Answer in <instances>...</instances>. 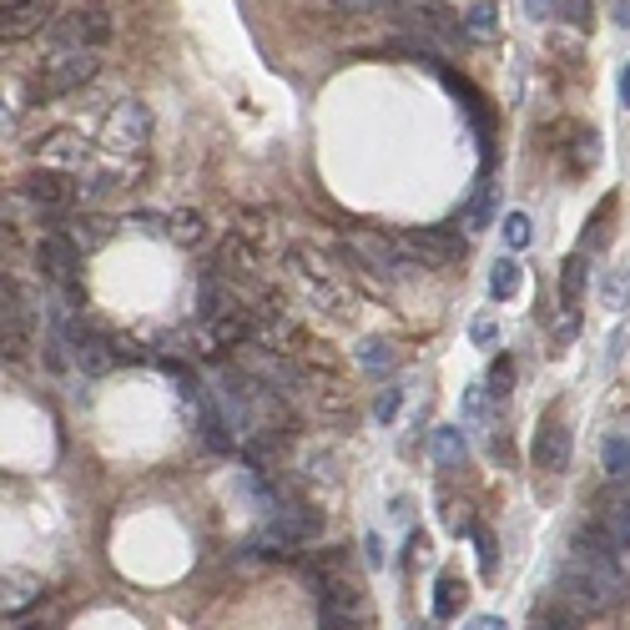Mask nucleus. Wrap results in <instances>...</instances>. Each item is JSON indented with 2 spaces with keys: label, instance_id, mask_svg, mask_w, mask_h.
Instances as JSON below:
<instances>
[{
  "label": "nucleus",
  "instance_id": "nucleus-26",
  "mask_svg": "<svg viewBox=\"0 0 630 630\" xmlns=\"http://www.w3.org/2000/svg\"><path fill=\"white\" fill-rule=\"evenodd\" d=\"M489 399H510V393H514V363H510V358H495V363H489Z\"/></svg>",
  "mask_w": 630,
  "mask_h": 630
},
{
  "label": "nucleus",
  "instance_id": "nucleus-21",
  "mask_svg": "<svg viewBox=\"0 0 630 630\" xmlns=\"http://www.w3.org/2000/svg\"><path fill=\"white\" fill-rule=\"evenodd\" d=\"M555 15H560V25H571L580 36L595 31V0H555Z\"/></svg>",
  "mask_w": 630,
  "mask_h": 630
},
{
  "label": "nucleus",
  "instance_id": "nucleus-2",
  "mask_svg": "<svg viewBox=\"0 0 630 630\" xmlns=\"http://www.w3.org/2000/svg\"><path fill=\"white\" fill-rule=\"evenodd\" d=\"M96 72H101L96 51H51V56L36 66V82L25 86V101L41 107V101L72 96V91H82V86H91Z\"/></svg>",
  "mask_w": 630,
  "mask_h": 630
},
{
  "label": "nucleus",
  "instance_id": "nucleus-28",
  "mask_svg": "<svg viewBox=\"0 0 630 630\" xmlns=\"http://www.w3.org/2000/svg\"><path fill=\"white\" fill-rule=\"evenodd\" d=\"M444 530H449V535H475L479 524H475V514H469V504L444 500Z\"/></svg>",
  "mask_w": 630,
  "mask_h": 630
},
{
  "label": "nucleus",
  "instance_id": "nucleus-34",
  "mask_svg": "<svg viewBox=\"0 0 630 630\" xmlns=\"http://www.w3.org/2000/svg\"><path fill=\"white\" fill-rule=\"evenodd\" d=\"M393 414H399V389H383V393H379V409H373V419H379V424H393Z\"/></svg>",
  "mask_w": 630,
  "mask_h": 630
},
{
  "label": "nucleus",
  "instance_id": "nucleus-18",
  "mask_svg": "<svg viewBox=\"0 0 630 630\" xmlns=\"http://www.w3.org/2000/svg\"><path fill=\"white\" fill-rule=\"evenodd\" d=\"M520 283H524V273L514 258H500L489 268V297H495V303H510V297L520 293Z\"/></svg>",
  "mask_w": 630,
  "mask_h": 630
},
{
  "label": "nucleus",
  "instance_id": "nucleus-42",
  "mask_svg": "<svg viewBox=\"0 0 630 630\" xmlns=\"http://www.w3.org/2000/svg\"><path fill=\"white\" fill-rule=\"evenodd\" d=\"M616 21L630 31V0H616Z\"/></svg>",
  "mask_w": 630,
  "mask_h": 630
},
{
  "label": "nucleus",
  "instance_id": "nucleus-27",
  "mask_svg": "<svg viewBox=\"0 0 630 630\" xmlns=\"http://www.w3.org/2000/svg\"><path fill=\"white\" fill-rule=\"evenodd\" d=\"M475 545H479V575H485V580H495V571H500V540H495L485 524H479Z\"/></svg>",
  "mask_w": 630,
  "mask_h": 630
},
{
  "label": "nucleus",
  "instance_id": "nucleus-17",
  "mask_svg": "<svg viewBox=\"0 0 630 630\" xmlns=\"http://www.w3.org/2000/svg\"><path fill=\"white\" fill-rule=\"evenodd\" d=\"M434 459H439V469H459V464L469 459V444H464V428L444 424L439 434H434Z\"/></svg>",
  "mask_w": 630,
  "mask_h": 630
},
{
  "label": "nucleus",
  "instance_id": "nucleus-13",
  "mask_svg": "<svg viewBox=\"0 0 630 630\" xmlns=\"http://www.w3.org/2000/svg\"><path fill=\"white\" fill-rule=\"evenodd\" d=\"M41 167H56V172H86L91 167V142L76 137V131H51L41 137Z\"/></svg>",
  "mask_w": 630,
  "mask_h": 630
},
{
  "label": "nucleus",
  "instance_id": "nucleus-32",
  "mask_svg": "<svg viewBox=\"0 0 630 630\" xmlns=\"http://www.w3.org/2000/svg\"><path fill=\"white\" fill-rule=\"evenodd\" d=\"M489 207H495V187L485 182V187L475 192V203H469V213H464V217H469V227H489Z\"/></svg>",
  "mask_w": 630,
  "mask_h": 630
},
{
  "label": "nucleus",
  "instance_id": "nucleus-22",
  "mask_svg": "<svg viewBox=\"0 0 630 630\" xmlns=\"http://www.w3.org/2000/svg\"><path fill=\"white\" fill-rule=\"evenodd\" d=\"M464 25H469V36H475V41H495V31H500V11H495V0H475L469 15H464Z\"/></svg>",
  "mask_w": 630,
  "mask_h": 630
},
{
  "label": "nucleus",
  "instance_id": "nucleus-33",
  "mask_svg": "<svg viewBox=\"0 0 630 630\" xmlns=\"http://www.w3.org/2000/svg\"><path fill=\"white\" fill-rule=\"evenodd\" d=\"M469 338H475L479 348H495V338H500V328H495V318H489V313H479V318L469 323Z\"/></svg>",
  "mask_w": 630,
  "mask_h": 630
},
{
  "label": "nucleus",
  "instance_id": "nucleus-20",
  "mask_svg": "<svg viewBox=\"0 0 630 630\" xmlns=\"http://www.w3.org/2000/svg\"><path fill=\"white\" fill-rule=\"evenodd\" d=\"M167 238L182 242V248H197V242L207 238V217H203V213H192V207H182V213H172Z\"/></svg>",
  "mask_w": 630,
  "mask_h": 630
},
{
  "label": "nucleus",
  "instance_id": "nucleus-25",
  "mask_svg": "<svg viewBox=\"0 0 630 630\" xmlns=\"http://www.w3.org/2000/svg\"><path fill=\"white\" fill-rule=\"evenodd\" d=\"M610 217H616V192H610V197H600V207H595L590 222H585V238H580L585 252H595L600 242H606V222H610Z\"/></svg>",
  "mask_w": 630,
  "mask_h": 630
},
{
  "label": "nucleus",
  "instance_id": "nucleus-31",
  "mask_svg": "<svg viewBox=\"0 0 630 630\" xmlns=\"http://www.w3.org/2000/svg\"><path fill=\"white\" fill-rule=\"evenodd\" d=\"M600 293H606V308H630V268H620V273H610Z\"/></svg>",
  "mask_w": 630,
  "mask_h": 630
},
{
  "label": "nucleus",
  "instance_id": "nucleus-10",
  "mask_svg": "<svg viewBox=\"0 0 630 630\" xmlns=\"http://www.w3.org/2000/svg\"><path fill=\"white\" fill-rule=\"evenodd\" d=\"M0 303H6V313H0V348H6V358H21L25 344H31V297H25L21 283L6 278Z\"/></svg>",
  "mask_w": 630,
  "mask_h": 630
},
{
  "label": "nucleus",
  "instance_id": "nucleus-7",
  "mask_svg": "<svg viewBox=\"0 0 630 630\" xmlns=\"http://www.w3.org/2000/svg\"><path fill=\"white\" fill-rule=\"evenodd\" d=\"M76 192H82V187L72 182V172H56V167H36V172H25V177H21V197L31 207H41L46 217L72 213Z\"/></svg>",
  "mask_w": 630,
  "mask_h": 630
},
{
  "label": "nucleus",
  "instance_id": "nucleus-41",
  "mask_svg": "<svg viewBox=\"0 0 630 630\" xmlns=\"http://www.w3.org/2000/svg\"><path fill=\"white\" fill-rule=\"evenodd\" d=\"M6 630H51V626H46V620H11Z\"/></svg>",
  "mask_w": 630,
  "mask_h": 630
},
{
  "label": "nucleus",
  "instance_id": "nucleus-8",
  "mask_svg": "<svg viewBox=\"0 0 630 630\" xmlns=\"http://www.w3.org/2000/svg\"><path fill=\"white\" fill-rule=\"evenodd\" d=\"M36 268H41V278H51V287H76V278H82V248L72 242V232H46L36 242Z\"/></svg>",
  "mask_w": 630,
  "mask_h": 630
},
{
  "label": "nucleus",
  "instance_id": "nucleus-35",
  "mask_svg": "<svg viewBox=\"0 0 630 630\" xmlns=\"http://www.w3.org/2000/svg\"><path fill=\"white\" fill-rule=\"evenodd\" d=\"M338 11H383V6H393V0H334Z\"/></svg>",
  "mask_w": 630,
  "mask_h": 630
},
{
  "label": "nucleus",
  "instance_id": "nucleus-11",
  "mask_svg": "<svg viewBox=\"0 0 630 630\" xmlns=\"http://www.w3.org/2000/svg\"><path fill=\"white\" fill-rule=\"evenodd\" d=\"M565 464H571V428H565L560 409H545V419L535 428V469L565 475Z\"/></svg>",
  "mask_w": 630,
  "mask_h": 630
},
{
  "label": "nucleus",
  "instance_id": "nucleus-1",
  "mask_svg": "<svg viewBox=\"0 0 630 630\" xmlns=\"http://www.w3.org/2000/svg\"><path fill=\"white\" fill-rule=\"evenodd\" d=\"M555 600L575 606L580 616H606L626 600V571L616 555H575L555 575Z\"/></svg>",
  "mask_w": 630,
  "mask_h": 630
},
{
  "label": "nucleus",
  "instance_id": "nucleus-5",
  "mask_svg": "<svg viewBox=\"0 0 630 630\" xmlns=\"http://www.w3.org/2000/svg\"><path fill=\"white\" fill-rule=\"evenodd\" d=\"M399 248H404L419 268H428V273H444V268H454V262L464 258V238L454 227H409L404 238H399Z\"/></svg>",
  "mask_w": 630,
  "mask_h": 630
},
{
  "label": "nucleus",
  "instance_id": "nucleus-4",
  "mask_svg": "<svg viewBox=\"0 0 630 630\" xmlns=\"http://www.w3.org/2000/svg\"><path fill=\"white\" fill-rule=\"evenodd\" d=\"M51 51H96L111 41V15L101 6H76L51 21Z\"/></svg>",
  "mask_w": 630,
  "mask_h": 630
},
{
  "label": "nucleus",
  "instance_id": "nucleus-19",
  "mask_svg": "<svg viewBox=\"0 0 630 630\" xmlns=\"http://www.w3.org/2000/svg\"><path fill=\"white\" fill-rule=\"evenodd\" d=\"M41 595L36 575H25V571H6V616H21L31 600Z\"/></svg>",
  "mask_w": 630,
  "mask_h": 630
},
{
  "label": "nucleus",
  "instance_id": "nucleus-39",
  "mask_svg": "<svg viewBox=\"0 0 630 630\" xmlns=\"http://www.w3.org/2000/svg\"><path fill=\"white\" fill-rule=\"evenodd\" d=\"M363 550H369V560H373V565H383V540H379V535H369V540H363Z\"/></svg>",
  "mask_w": 630,
  "mask_h": 630
},
{
  "label": "nucleus",
  "instance_id": "nucleus-6",
  "mask_svg": "<svg viewBox=\"0 0 630 630\" xmlns=\"http://www.w3.org/2000/svg\"><path fill=\"white\" fill-rule=\"evenodd\" d=\"M152 142V111L142 101H117L107 117V146L127 162V156H142Z\"/></svg>",
  "mask_w": 630,
  "mask_h": 630
},
{
  "label": "nucleus",
  "instance_id": "nucleus-9",
  "mask_svg": "<svg viewBox=\"0 0 630 630\" xmlns=\"http://www.w3.org/2000/svg\"><path fill=\"white\" fill-rule=\"evenodd\" d=\"M344 248H348V258H354L363 273L383 278V283H393V278H399V268H404V258H399L404 248H399V242H389V238H379V232H348Z\"/></svg>",
  "mask_w": 630,
  "mask_h": 630
},
{
  "label": "nucleus",
  "instance_id": "nucleus-15",
  "mask_svg": "<svg viewBox=\"0 0 630 630\" xmlns=\"http://www.w3.org/2000/svg\"><path fill=\"white\" fill-rule=\"evenodd\" d=\"M585 287H590V262H585V252H571L565 268H560V308H565V318H580Z\"/></svg>",
  "mask_w": 630,
  "mask_h": 630
},
{
  "label": "nucleus",
  "instance_id": "nucleus-37",
  "mask_svg": "<svg viewBox=\"0 0 630 630\" xmlns=\"http://www.w3.org/2000/svg\"><path fill=\"white\" fill-rule=\"evenodd\" d=\"M524 11L535 15V21H545V15H555V0H524Z\"/></svg>",
  "mask_w": 630,
  "mask_h": 630
},
{
  "label": "nucleus",
  "instance_id": "nucleus-36",
  "mask_svg": "<svg viewBox=\"0 0 630 630\" xmlns=\"http://www.w3.org/2000/svg\"><path fill=\"white\" fill-rule=\"evenodd\" d=\"M464 414L475 419V424H479V419H485V399H479V389H469V393H464Z\"/></svg>",
  "mask_w": 630,
  "mask_h": 630
},
{
  "label": "nucleus",
  "instance_id": "nucleus-3",
  "mask_svg": "<svg viewBox=\"0 0 630 630\" xmlns=\"http://www.w3.org/2000/svg\"><path fill=\"white\" fill-rule=\"evenodd\" d=\"M287 273H293V283L303 287V297H308L318 313H328V318H348V313H354V297L334 283V273H328V268H318V262H313L308 248L287 252Z\"/></svg>",
  "mask_w": 630,
  "mask_h": 630
},
{
  "label": "nucleus",
  "instance_id": "nucleus-29",
  "mask_svg": "<svg viewBox=\"0 0 630 630\" xmlns=\"http://www.w3.org/2000/svg\"><path fill=\"white\" fill-rule=\"evenodd\" d=\"M358 363H363L369 373H389L393 369V348L379 344V338H369V344L358 348Z\"/></svg>",
  "mask_w": 630,
  "mask_h": 630
},
{
  "label": "nucleus",
  "instance_id": "nucleus-12",
  "mask_svg": "<svg viewBox=\"0 0 630 630\" xmlns=\"http://www.w3.org/2000/svg\"><path fill=\"white\" fill-rule=\"evenodd\" d=\"M51 0H0V36L6 41H25L36 36L41 25L51 31Z\"/></svg>",
  "mask_w": 630,
  "mask_h": 630
},
{
  "label": "nucleus",
  "instance_id": "nucleus-30",
  "mask_svg": "<svg viewBox=\"0 0 630 630\" xmlns=\"http://www.w3.org/2000/svg\"><path fill=\"white\" fill-rule=\"evenodd\" d=\"M500 232H504V242H510L514 252L530 248V238H535V227H530V217H524V213H510V217H504Z\"/></svg>",
  "mask_w": 630,
  "mask_h": 630
},
{
  "label": "nucleus",
  "instance_id": "nucleus-14",
  "mask_svg": "<svg viewBox=\"0 0 630 630\" xmlns=\"http://www.w3.org/2000/svg\"><path fill=\"white\" fill-rule=\"evenodd\" d=\"M404 25L409 31H419V36H454V11L444 6V0H404Z\"/></svg>",
  "mask_w": 630,
  "mask_h": 630
},
{
  "label": "nucleus",
  "instance_id": "nucleus-16",
  "mask_svg": "<svg viewBox=\"0 0 630 630\" xmlns=\"http://www.w3.org/2000/svg\"><path fill=\"white\" fill-rule=\"evenodd\" d=\"M464 606H469L464 580H459V575H439V580H434V620H454Z\"/></svg>",
  "mask_w": 630,
  "mask_h": 630
},
{
  "label": "nucleus",
  "instance_id": "nucleus-38",
  "mask_svg": "<svg viewBox=\"0 0 630 630\" xmlns=\"http://www.w3.org/2000/svg\"><path fill=\"white\" fill-rule=\"evenodd\" d=\"M620 107L630 111V61H626V66H620Z\"/></svg>",
  "mask_w": 630,
  "mask_h": 630
},
{
  "label": "nucleus",
  "instance_id": "nucleus-23",
  "mask_svg": "<svg viewBox=\"0 0 630 630\" xmlns=\"http://www.w3.org/2000/svg\"><path fill=\"white\" fill-rule=\"evenodd\" d=\"M535 630H580V610L565 606V600H550L535 610Z\"/></svg>",
  "mask_w": 630,
  "mask_h": 630
},
{
  "label": "nucleus",
  "instance_id": "nucleus-40",
  "mask_svg": "<svg viewBox=\"0 0 630 630\" xmlns=\"http://www.w3.org/2000/svg\"><path fill=\"white\" fill-rule=\"evenodd\" d=\"M469 630H510V626H504L500 616H479V620H475V626H469Z\"/></svg>",
  "mask_w": 630,
  "mask_h": 630
},
{
  "label": "nucleus",
  "instance_id": "nucleus-24",
  "mask_svg": "<svg viewBox=\"0 0 630 630\" xmlns=\"http://www.w3.org/2000/svg\"><path fill=\"white\" fill-rule=\"evenodd\" d=\"M111 238V222H107V217H91V213H86V217H76V222H72V242H76V248H101V242H107Z\"/></svg>",
  "mask_w": 630,
  "mask_h": 630
}]
</instances>
